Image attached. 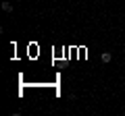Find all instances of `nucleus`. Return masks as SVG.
Listing matches in <instances>:
<instances>
[{
  "label": "nucleus",
  "instance_id": "f257e3e1",
  "mask_svg": "<svg viewBox=\"0 0 125 116\" xmlns=\"http://www.w3.org/2000/svg\"><path fill=\"white\" fill-rule=\"evenodd\" d=\"M100 60H102L104 64H106V62H111V60H113V54H111V52H102V56H100Z\"/></svg>",
  "mask_w": 125,
  "mask_h": 116
},
{
  "label": "nucleus",
  "instance_id": "f03ea898",
  "mask_svg": "<svg viewBox=\"0 0 125 116\" xmlns=\"http://www.w3.org/2000/svg\"><path fill=\"white\" fill-rule=\"evenodd\" d=\"M2 10L4 13H13V4L10 2H2Z\"/></svg>",
  "mask_w": 125,
  "mask_h": 116
}]
</instances>
